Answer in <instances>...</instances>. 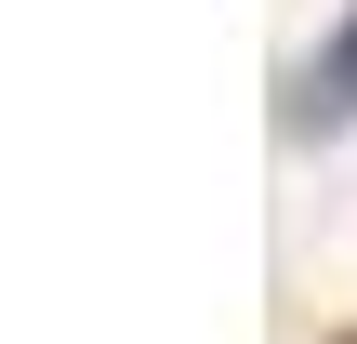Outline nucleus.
I'll return each instance as SVG.
<instances>
[{
	"mask_svg": "<svg viewBox=\"0 0 357 344\" xmlns=\"http://www.w3.org/2000/svg\"><path fill=\"white\" fill-rule=\"evenodd\" d=\"M291 119H305V133H344V119H357V13H344V40H331V53H305Z\"/></svg>",
	"mask_w": 357,
	"mask_h": 344,
	"instance_id": "obj_1",
	"label": "nucleus"
}]
</instances>
